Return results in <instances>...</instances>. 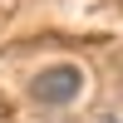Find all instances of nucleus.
Listing matches in <instances>:
<instances>
[{
  "label": "nucleus",
  "instance_id": "obj_1",
  "mask_svg": "<svg viewBox=\"0 0 123 123\" xmlns=\"http://www.w3.org/2000/svg\"><path fill=\"white\" fill-rule=\"evenodd\" d=\"M79 89H84V74H79L74 64H54V69H44V74L30 79V94H35V104H44V108L74 104Z\"/></svg>",
  "mask_w": 123,
  "mask_h": 123
}]
</instances>
